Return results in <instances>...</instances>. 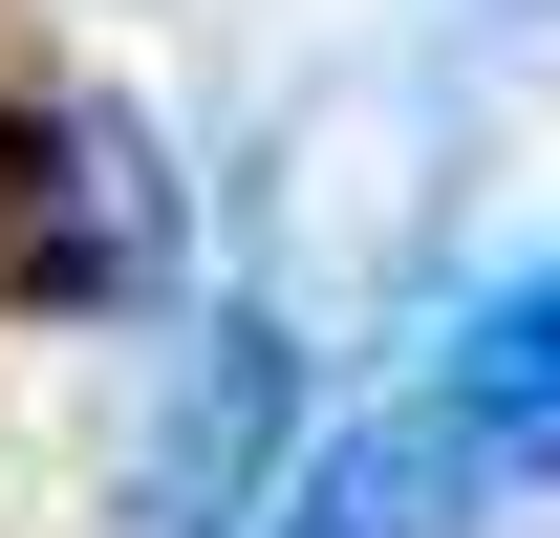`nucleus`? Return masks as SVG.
I'll use <instances>...</instances> for the list:
<instances>
[{"instance_id": "4", "label": "nucleus", "mask_w": 560, "mask_h": 538, "mask_svg": "<svg viewBox=\"0 0 560 538\" xmlns=\"http://www.w3.org/2000/svg\"><path fill=\"white\" fill-rule=\"evenodd\" d=\"M517 22H539V0H517Z\"/></svg>"}, {"instance_id": "3", "label": "nucleus", "mask_w": 560, "mask_h": 538, "mask_svg": "<svg viewBox=\"0 0 560 538\" xmlns=\"http://www.w3.org/2000/svg\"><path fill=\"white\" fill-rule=\"evenodd\" d=\"M431 409L495 453V495H517V473H560V237L495 280L475 324H453V388H431Z\"/></svg>"}, {"instance_id": "2", "label": "nucleus", "mask_w": 560, "mask_h": 538, "mask_svg": "<svg viewBox=\"0 0 560 538\" xmlns=\"http://www.w3.org/2000/svg\"><path fill=\"white\" fill-rule=\"evenodd\" d=\"M259 538H495V453L453 431V409H346V431H302L259 495Z\"/></svg>"}, {"instance_id": "1", "label": "nucleus", "mask_w": 560, "mask_h": 538, "mask_svg": "<svg viewBox=\"0 0 560 538\" xmlns=\"http://www.w3.org/2000/svg\"><path fill=\"white\" fill-rule=\"evenodd\" d=\"M280 453H302V366H280V324L237 302V324H195V388H173V431H151V473H130V538H237L280 495Z\"/></svg>"}]
</instances>
